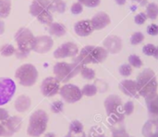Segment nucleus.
Masks as SVG:
<instances>
[{"mask_svg":"<svg viewBox=\"0 0 158 137\" xmlns=\"http://www.w3.org/2000/svg\"><path fill=\"white\" fill-rule=\"evenodd\" d=\"M85 65L78 56L72 58L71 63L57 62L53 68L55 77L62 83H68L72 78L76 77Z\"/></svg>","mask_w":158,"mask_h":137,"instance_id":"f257e3e1","label":"nucleus"},{"mask_svg":"<svg viewBox=\"0 0 158 137\" xmlns=\"http://www.w3.org/2000/svg\"><path fill=\"white\" fill-rule=\"evenodd\" d=\"M138 94L143 97H146L150 95L157 92L158 83L156 76L153 70L145 69L137 77L136 80Z\"/></svg>","mask_w":158,"mask_h":137,"instance_id":"f03ea898","label":"nucleus"},{"mask_svg":"<svg viewBox=\"0 0 158 137\" xmlns=\"http://www.w3.org/2000/svg\"><path fill=\"white\" fill-rule=\"evenodd\" d=\"M104 106L106 109V115L108 117L109 124L124 122L126 115H125L124 109H123L122 99L118 95L108 96L105 99Z\"/></svg>","mask_w":158,"mask_h":137,"instance_id":"7ed1b4c3","label":"nucleus"},{"mask_svg":"<svg viewBox=\"0 0 158 137\" xmlns=\"http://www.w3.org/2000/svg\"><path fill=\"white\" fill-rule=\"evenodd\" d=\"M48 120V115L44 110L38 109L34 111L29 120L27 135L31 137H39L44 135L47 129Z\"/></svg>","mask_w":158,"mask_h":137,"instance_id":"20e7f679","label":"nucleus"},{"mask_svg":"<svg viewBox=\"0 0 158 137\" xmlns=\"http://www.w3.org/2000/svg\"><path fill=\"white\" fill-rule=\"evenodd\" d=\"M78 57L86 66L87 64H98L104 62L108 57V52L105 47L86 45L81 50Z\"/></svg>","mask_w":158,"mask_h":137,"instance_id":"39448f33","label":"nucleus"},{"mask_svg":"<svg viewBox=\"0 0 158 137\" xmlns=\"http://www.w3.org/2000/svg\"><path fill=\"white\" fill-rule=\"evenodd\" d=\"M30 13L42 24L48 25L53 22L50 0H33L30 6Z\"/></svg>","mask_w":158,"mask_h":137,"instance_id":"423d86ee","label":"nucleus"},{"mask_svg":"<svg viewBox=\"0 0 158 137\" xmlns=\"http://www.w3.org/2000/svg\"><path fill=\"white\" fill-rule=\"evenodd\" d=\"M39 73L35 66L32 64H23L19 67L15 72V78L19 83L24 87H31L34 85L38 80Z\"/></svg>","mask_w":158,"mask_h":137,"instance_id":"0eeeda50","label":"nucleus"},{"mask_svg":"<svg viewBox=\"0 0 158 137\" xmlns=\"http://www.w3.org/2000/svg\"><path fill=\"white\" fill-rule=\"evenodd\" d=\"M34 38L35 36L33 35L31 31L25 27L19 28L14 35V39L17 43L18 48L30 52L32 49Z\"/></svg>","mask_w":158,"mask_h":137,"instance_id":"6e6552de","label":"nucleus"},{"mask_svg":"<svg viewBox=\"0 0 158 137\" xmlns=\"http://www.w3.org/2000/svg\"><path fill=\"white\" fill-rule=\"evenodd\" d=\"M59 95L62 99L69 104H74L80 101L83 96L81 89L72 83H65L63 86H61L59 90Z\"/></svg>","mask_w":158,"mask_h":137,"instance_id":"1a4fd4ad","label":"nucleus"},{"mask_svg":"<svg viewBox=\"0 0 158 137\" xmlns=\"http://www.w3.org/2000/svg\"><path fill=\"white\" fill-rule=\"evenodd\" d=\"M16 93V83L10 78H0V107L7 104Z\"/></svg>","mask_w":158,"mask_h":137,"instance_id":"9d476101","label":"nucleus"},{"mask_svg":"<svg viewBox=\"0 0 158 137\" xmlns=\"http://www.w3.org/2000/svg\"><path fill=\"white\" fill-rule=\"evenodd\" d=\"M41 93L46 97H52L59 93L60 83L56 77H47L41 83Z\"/></svg>","mask_w":158,"mask_h":137,"instance_id":"9b49d317","label":"nucleus"},{"mask_svg":"<svg viewBox=\"0 0 158 137\" xmlns=\"http://www.w3.org/2000/svg\"><path fill=\"white\" fill-rule=\"evenodd\" d=\"M79 54V47L76 44L72 42H67L59 45L54 51V58L56 59L66 58H74Z\"/></svg>","mask_w":158,"mask_h":137,"instance_id":"f8f14e48","label":"nucleus"},{"mask_svg":"<svg viewBox=\"0 0 158 137\" xmlns=\"http://www.w3.org/2000/svg\"><path fill=\"white\" fill-rule=\"evenodd\" d=\"M54 45V41L49 35H40L36 36L33 41L31 51L38 54L48 53Z\"/></svg>","mask_w":158,"mask_h":137,"instance_id":"ddd939ff","label":"nucleus"},{"mask_svg":"<svg viewBox=\"0 0 158 137\" xmlns=\"http://www.w3.org/2000/svg\"><path fill=\"white\" fill-rule=\"evenodd\" d=\"M1 123L3 126V137H11L19 131L22 120L19 116H12L8 117Z\"/></svg>","mask_w":158,"mask_h":137,"instance_id":"4468645a","label":"nucleus"},{"mask_svg":"<svg viewBox=\"0 0 158 137\" xmlns=\"http://www.w3.org/2000/svg\"><path fill=\"white\" fill-rule=\"evenodd\" d=\"M104 47L110 54H118L122 49V40L117 35H109L103 42Z\"/></svg>","mask_w":158,"mask_h":137,"instance_id":"2eb2a0df","label":"nucleus"},{"mask_svg":"<svg viewBox=\"0 0 158 137\" xmlns=\"http://www.w3.org/2000/svg\"><path fill=\"white\" fill-rule=\"evenodd\" d=\"M118 88L124 95H126V96H128L130 97H135V98L139 97L136 81L124 80V81L119 83Z\"/></svg>","mask_w":158,"mask_h":137,"instance_id":"dca6fc26","label":"nucleus"},{"mask_svg":"<svg viewBox=\"0 0 158 137\" xmlns=\"http://www.w3.org/2000/svg\"><path fill=\"white\" fill-rule=\"evenodd\" d=\"M91 22L94 31H100L106 28L107 25H109L111 22V19H110L109 15H107L106 13L98 12L92 18Z\"/></svg>","mask_w":158,"mask_h":137,"instance_id":"f3484780","label":"nucleus"},{"mask_svg":"<svg viewBox=\"0 0 158 137\" xmlns=\"http://www.w3.org/2000/svg\"><path fill=\"white\" fill-rule=\"evenodd\" d=\"M74 31L77 35L81 37L89 36L94 31L91 22V19H83L74 24Z\"/></svg>","mask_w":158,"mask_h":137,"instance_id":"a211bd4d","label":"nucleus"},{"mask_svg":"<svg viewBox=\"0 0 158 137\" xmlns=\"http://www.w3.org/2000/svg\"><path fill=\"white\" fill-rule=\"evenodd\" d=\"M145 102L148 109V115L150 119H156L158 117V94H153L145 97Z\"/></svg>","mask_w":158,"mask_h":137,"instance_id":"6ab92c4d","label":"nucleus"},{"mask_svg":"<svg viewBox=\"0 0 158 137\" xmlns=\"http://www.w3.org/2000/svg\"><path fill=\"white\" fill-rule=\"evenodd\" d=\"M31 106V100L26 95H21V96H18L14 103L15 109L19 113H24V112L28 111L30 109Z\"/></svg>","mask_w":158,"mask_h":137,"instance_id":"aec40b11","label":"nucleus"},{"mask_svg":"<svg viewBox=\"0 0 158 137\" xmlns=\"http://www.w3.org/2000/svg\"><path fill=\"white\" fill-rule=\"evenodd\" d=\"M142 134L144 137H153L158 135V123L154 119H149L142 129Z\"/></svg>","mask_w":158,"mask_h":137,"instance_id":"412c9836","label":"nucleus"},{"mask_svg":"<svg viewBox=\"0 0 158 137\" xmlns=\"http://www.w3.org/2000/svg\"><path fill=\"white\" fill-rule=\"evenodd\" d=\"M48 32L56 37L64 36L67 33V29L64 24L59 22H51L48 24Z\"/></svg>","mask_w":158,"mask_h":137,"instance_id":"4be33fe9","label":"nucleus"},{"mask_svg":"<svg viewBox=\"0 0 158 137\" xmlns=\"http://www.w3.org/2000/svg\"><path fill=\"white\" fill-rule=\"evenodd\" d=\"M11 11L10 0H0V19H6Z\"/></svg>","mask_w":158,"mask_h":137,"instance_id":"5701e85b","label":"nucleus"},{"mask_svg":"<svg viewBox=\"0 0 158 137\" xmlns=\"http://www.w3.org/2000/svg\"><path fill=\"white\" fill-rule=\"evenodd\" d=\"M67 6L63 0H51V11L62 14L66 11Z\"/></svg>","mask_w":158,"mask_h":137,"instance_id":"b1692460","label":"nucleus"},{"mask_svg":"<svg viewBox=\"0 0 158 137\" xmlns=\"http://www.w3.org/2000/svg\"><path fill=\"white\" fill-rule=\"evenodd\" d=\"M146 16L151 19H156L158 17V5L156 3H148L146 7Z\"/></svg>","mask_w":158,"mask_h":137,"instance_id":"393cba45","label":"nucleus"},{"mask_svg":"<svg viewBox=\"0 0 158 137\" xmlns=\"http://www.w3.org/2000/svg\"><path fill=\"white\" fill-rule=\"evenodd\" d=\"M97 92H98L97 86L95 84H91V83L85 84L81 89L82 96H94L97 94Z\"/></svg>","mask_w":158,"mask_h":137,"instance_id":"a878e982","label":"nucleus"},{"mask_svg":"<svg viewBox=\"0 0 158 137\" xmlns=\"http://www.w3.org/2000/svg\"><path fill=\"white\" fill-rule=\"evenodd\" d=\"M15 50H16V48L12 45L6 44V45H3L0 47V54H1V56H3L5 58H7V57L13 56L15 54Z\"/></svg>","mask_w":158,"mask_h":137,"instance_id":"bb28decb","label":"nucleus"},{"mask_svg":"<svg viewBox=\"0 0 158 137\" xmlns=\"http://www.w3.org/2000/svg\"><path fill=\"white\" fill-rule=\"evenodd\" d=\"M80 73H81V77L83 79H85V80H89L90 81V80H94L95 78V71H94V70H93L91 68H88L86 66H84L81 69Z\"/></svg>","mask_w":158,"mask_h":137,"instance_id":"cd10ccee","label":"nucleus"},{"mask_svg":"<svg viewBox=\"0 0 158 137\" xmlns=\"http://www.w3.org/2000/svg\"><path fill=\"white\" fill-rule=\"evenodd\" d=\"M129 63L131 67H134L137 69H139L143 66V61L140 58V57L137 55H134V54H132L129 57Z\"/></svg>","mask_w":158,"mask_h":137,"instance_id":"c85d7f7f","label":"nucleus"},{"mask_svg":"<svg viewBox=\"0 0 158 137\" xmlns=\"http://www.w3.org/2000/svg\"><path fill=\"white\" fill-rule=\"evenodd\" d=\"M50 109H51V111L56 113V114H58V113H61L64 109V103L62 101H59V100H56L55 102H53L50 106Z\"/></svg>","mask_w":158,"mask_h":137,"instance_id":"c756f323","label":"nucleus"},{"mask_svg":"<svg viewBox=\"0 0 158 137\" xmlns=\"http://www.w3.org/2000/svg\"><path fill=\"white\" fill-rule=\"evenodd\" d=\"M143 40H144L143 33H142L141 32H134L131 35V44L133 45H136L141 44Z\"/></svg>","mask_w":158,"mask_h":137,"instance_id":"7c9ffc66","label":"nucleus"},{"mask_svg":"<svg viewBox=\"0 0 158 137\" xmlns=\"http://www.w3.org/2000/svg\"><path fill=\"white\" fill-rule=\"evenodd\" d=\"M118 71H119L120 75L128 77V76H130L132 73V68H131V66L130 64H122L119 67Z\"/></svg>","mask_w":158,"mask_h":137,"instance_id":"2f4dec72","label":"nucleus"},{"mask_svg":"<svg viewBox=\"0 0 158 137\" xmlns=\"http://www.w3.org/2000/svg\"><path fill=\"white\" fill-rule=\"evenodd\" d=\"M123 109H124V113L126 116H130L133 113L134 111V104L132 101H127L124 105H123Z\"/></svg>","mask_w":158,"mask_h":137,"instance_id":"473e14b6","label":"nucleus"},{"mask_svg":"<svg viewBox=\"0 0 158 137\" xmlns=\"http://www.w3.org/2000/svg\"><path fill=\"white\" fill-rule=\"evenodd\" d=\"M78 2L88 7H95L100 5L101 0H78Z\"/></svg>","mask_w":158,"mask_h":137,"instance_id":"72a5a7b5","label":"nucleus"},{"mask_svg":"<svg viewBox=\"0 0 158 137\" xmlns=\"http://www.w3.org/2000/svg\"><path fill=\"white\" fill-rule=\"evenodd\" d=\"M30 51H26V50H22V49H19V48H16L15 50V57L18 58V59H25L29 57L30 55Z\"/></svg>","mask_w":158,"mask_h":137,"instance_id":"f704fd0d","label":"nucleus"},{"mask_svg":"<svg viewBox=\"0 0 158 137\" xmlns=\"http://www.w3.org/2000/svg\"><path fill=\"white\" fill-rule=\"evenodd\" d=\"M156 46L153 44H148L146 45H144L143 47V54H145L146 56H154L155 51H156Z\"/></svg>","mask_w":158,"mask_h":137,"instance_id":"c9c22d12","label":"nucleus"},{"mask_svg":"<svg viewBox=\"0 0 158 137\" xmlns=\"http://www.w3.org/2000/svg\"><path fill=\"white\" fill-rule=\"evenodd\" d=\"M70 11H71V13L74 14V15L81 14V13L83 11V6H82L81 3H79V2L74 3V4H72V6H71V7H70Z\"/></svg>","mask_w":158,"mask_h":137,"instance_id":"e433bc0d","label":"nucleus"},{"mask_svg":"<svg viewBox=\"0 0 158 137\" xmlns=\"http://www.w3.org/2000/svg\"><path fill=\"white\" fill-rule=\"evenodd\" d=\"M146 19H147V16H146V13H144V12L139 13V14L136 15L135 18H134V21H135V23L138 24V25L143 24V23L146 21Z\"/></svg>","mask_w":158,"mask_h":137,"instance_id":"4c0bfd02","label":"nucleus"},{"mask_svg":"<svg viewBox=\"0 0 158 137\" xmlns=\"http://www.w3.org/2000/svg\"><path fill=\"white\" fill-rule=\"evenodd\" d=\"M147 33H149L150 35H153V36H156L158 34V25L157 24H150L148 27H147Z\"/></svg>","mask_w":158,"mask_h":137,"instance_id":"58836bf2","label":"nucleus"},{"mask_svg":"<svg viewBox=\"0 0 158 137\" xmlns=\"http://www.w3.org/2000/svg\"><path fill=\"white\" fill-rule=\"evenodd\" d=\"M65 137H86V135L83 132H74V131H69L68 135Z\"/></svg>","mask_w":158,"mask_h":137,"instance_id":"ea45409f","label":"nucleus"},{"mask_svg":"<svg viewBox=\"0 0 158 137\" xmlns=\"http://www.w3.org/2000/svg\"><path fill=\"white\" fill-rule=\"evenodd\" d=\"M8 117H9L8 111L6 109H3V108L0 107V122L6 121Z\"/></svg>","mask_w":158,"mask_h":137,"instance_id":"a19ab883","label":"nucleus"},{"mask_svg":"<svg viewBox=\"0 0 158 137\" xmlns=\"http://www.w3.org/2000/svg\"><path fill=\"white\" fill-rule=\"evenodd\" d=\"M112 137H130V135L126 132V130H123V131L112 133Z\"/></svg>","mask_w":158,"mask_h":137,"instance_id":"79ce46f5","label":"nucleus"},{"mask_svg":"<svg viewBox=\"0 0 158 137\" xmlns=\"http://www.w3.org/2000/svg\"><path fill=\"white\" fill-rule=\"evenodd\" d=\"M132 1L136 2V3H139L142 6H144L148 5V0H132Z\"/></svg>","mask_w":158,"mask_h":137,"instance_id":"37998d69","label":"nucleus"},{"mask_svg":"<svg viewBox=\"0 0 158 137\" xmlns=\"http://www.w3.org/2000/svg\"><path fill=\"white\" fill-rule=\"evenodd\" d=\"M4 32H5V22L2 19H0V35L3 34Z\"/></svg>","mask_w":158,"mask_h":137,"instance_id":"c03bdc74","label":"nucleus"},{"mask_svg":"<svg viewBox=\"0 0 158 137\" xmlns=\"http://www.w3.org/2000/svg\"><path fill=\"white\" fill-rule=\"evenodd\" d=\"M116 1V3L118 4V5H119V6H123V5H125V3L127 2V0H115Z\"/></svg>","mask_w":158,"mask_h":137,"instance_id":"a18cd8bd","label":"nucleus"},{"mask_svg":"<svg viewBox=\"0 0 158 137\" xmlns=\"http://www.w3.org/2000/svg\"><path fill=\"white\" fill-rule=\"evenodd\" d=\"M44 137H56V135L54 133H47L46 135H44Z\"/></svg>","mask_w":158,"mask_h":137,"instance_id":"49530a36","label":"nucleus"},{"mask_svg":"<svg viewBox=\"0 0 158 137\" xmlns=\"http://www.w3.org/2000/svg\"><path fill=\"white\" fill-rule=\"evenodd\" d=\"M156 59H158V46H156V51H155V54H154V56H153Z\"/></svg>","mask_w":158,"mask_h":137,"instance_id":"de8ad7c7","label":"nucleus"},{"mask_svg":"<svg viewBox=\"0 0 158 137\" xmlns=\"http://www.w3.org/2000/svg\"><path fill=\"white\" fill-rule=\"evenodd\" d=\"M3 136V126H2V123L0 122V137Z\"/></svg>","mask_w":158,"mask_h":137,"instance_id":"09e8293b","label":"nucleus"},{"mask_svg":"<svg viewBox=\"0 0 158 137\" xmlns=\"http://www.w3.org/2000/svg\"><path fill=\"white\" fill-rule=\"evenodd\" d=\"M96 137H106V136H105V135H97Z\"/></svg>","mask_w":158,"mask_h":137,"instance_id":"8fccbe9b","label":"nucleus"},{"mask_svg":"<svg viewBox=\"0 0 158 137\" xmlns=\"http://www.w3.org/2000/svg\"><path fill=\"white\" fill-rule=\"evenodd\" d=\"M155 120H156V122H157V123H158V117H156V119H155Z\"/></svg>","mask_w":158,"mask_h":137,"instance_id":"3c124183","label":"nucleus"},{"mask_svg":"<svg viewBox=\"0 0 158 137\" xmlns=\"http://www.w3.org/2000/svg\"><path fill=\"white\" fill-rule=\"evenodd\" d=\"M153 137H158V135H155V136H153Z\"/></svg>","mask_w":158,"mask_h":137,"instance_id":"603ef678","label":"nucleus"},{"mask_svg":"<svg viewBox=\"0 0 158 137\" xmlns=\"http://www.w3.org/2000/svg\"><path fill=\"white\" fill-rule=\"evenodd\" d=\"M130 137H132V136H130Z\"/></svg>","mask_w":158,"mask_h":137,"instance_id":"864d4df0","label":"nucleus"},{"mask_svg":"<svg viewBox=\"0 0 158 137\" xmlns=\"http://www.w3.org/2000/svg\"><path fill=\"white\" fill-rule=\"evenodd\" d=\"M50 1H51V0H50Z\"/></svg>","mask_w":158,"mask_h":137,"instance_id":"5fc2aeb1","label":"nucleus"}]
</instances>
